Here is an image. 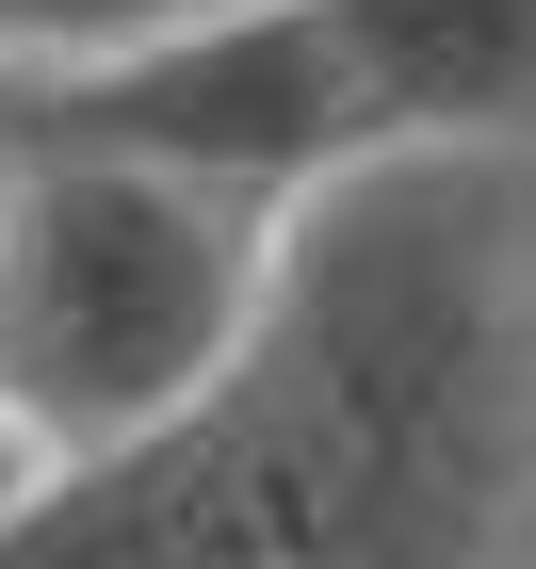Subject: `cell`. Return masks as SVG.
Segmentation results:
<instances>
[{"label":"cell","instance_id":"obj_2","mask_svg":"<svg viewBox=\"0 0 536 569\" xmlns=\"http://www.w3.org/2000/svg\"><path fill=\"white\" fill-rule=\"evenodd\" d=\"M261 228L276 212H227L131 147H82L49 114L17 131V163H0V391L49 423V456L163 423L227 358V326L261 293Z\"/></svg>","mask_w":536,"mask_h":569},{"label":"cell","instance_id":"obj_7","mask_svg":"<svg viewBox=\"0 0 536 569\" xmlns=\"http://www.w3.org/2000/svg\"><path fill=\"white\" fill-rule=\"evenodd\" d=\"M17 131H33V98H17V82H0V163H17Z\"/></svg>","mask_w":536,"mask_h":569},{"label":"cell","instance_id":"obj_6","mask_svg":"<svg viewBox=\"0 0 536 569\" xmlns=\"http://www.w3.org/2000/svg\"><path fill=\"white\" fill-rule=\"evenodd\" d=\"M49 472H65V456H49V423H33V407H17V391H0V521H17V505H33Z\"/></svg>","mask_w":536,"mask_h":569},{"label":"cell","instance_id":"obj_4","mask_svg":"<svg viewBox=\"0 0 536 569\" xmlns=\"http://www.w3.org/2000/svg\"><path fill=\"white\" fill-rule=\"evenodd\" d=\"M374 147H536V0H325Z\"/></svg>","mask_w":536,"mask_h":569},{"label":"cell","instance_id":"obj_1","mask_svg":"<svg viewBox=\"0 0 536 569\" xmlns=\"http://www.w3.org/2000/svg\"><path fill=\"white\" fill-rule=\"evenodd\" d=\"M0 569H536V147H357L163 423L0 521Z\"/></svg>","mask_w":536,"mask_h":569},{"label":"cell","instance_id":"obj_3","mask_svg":"<svg viewBox=\"0 0 536 569\" xmlns=\"http://www.w3.org/2000/svg\"><path fill=\"white\" fill-rule=\"evenodd\" d=\"M17 98L82 147H131V163L227 196V212H293L310 179H342L374 147V98H357V49L325 0H179L163 33L98 49L65 82H17Z\"/></svg>","mask_w":536,"mask_h":569},{"label":"cell","instance_id":"obj_5","mask_svg":"<svg viewBox=\"0 0 536 569\" xmlns=\"http://www.w3.org/2000/svg\"><path fill=\"white\" fill-rule=\"evenodd\" d=\"M163 17H179V0H0V82H65V66L163 33Z\"/></svg>","mask_w":536,"mask_h":569}]
</instances>
